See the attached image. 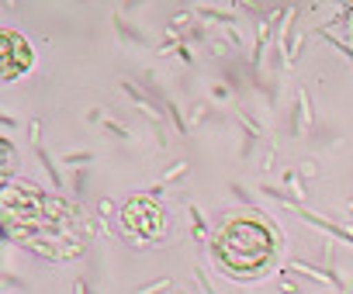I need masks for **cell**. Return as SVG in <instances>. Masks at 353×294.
Returning a JSON list of instances; mask_svg holds the SVG:
<instances>
[{"instance_id": "cell-4", "label": "cell", "mask_w": 353, "mask_h": 294, "mask_svg": "<svg viewBox=\"0 0 353 294\" xmlns=\"http://www.w3.org/2000/svg\"><path fill=\"white\" fill-rule=\"evenodd\" d=\"M32 45L25 35H18L14 28H4L0 32V73H4V80H18L21 73L32 70Z\"/></svg>"}, {"instance_id": "cell-3", "label": "cell", "mask_w": 353, "mask_h": 294, "mask_svg": "<svg viewBox=\"0 0 353 294\" xmlns=\"http://www.w3.org/2000/svg\"><path fill=\"white\" fill-rule=\"evenodd\" d=\"M121 225L128 229V235L145 239V242H156V239L166 235V211L159 208V201L139 194V198H132L121 208Z\"/></svg>"}, {"instance_id": "cell-2", "label": "cell", "mask_w": 353, "mask_h": 294, "mask_svg": "<svg viewBox=\"0 0 353 294\" xmlns=\"http://www.w3.org/2000/svg\"><path fill=\"white\" fill-rule=\"evenodd\" d=\"M212 253L225 273L253 280L267 273L277 260V232L274 222L260 211H232L222 218L212 239Z\"/></svg>"}, {"instance_id": "cell-1", "label": "cell", "mask_w": 353, "mask_h": 294, "mask_svg": "<svg viewBox=\"0 0 353 294\" xmlns=\"http://www.w3.org/2000/svg\"><path fill=\"white\" fill-rule=\"evenodd\" d=\"M4 229L14 242L46 260H70L83 249L80 215L63 198L42 194L35 187L4 191Z\"/></svg>"}]
</instances>
